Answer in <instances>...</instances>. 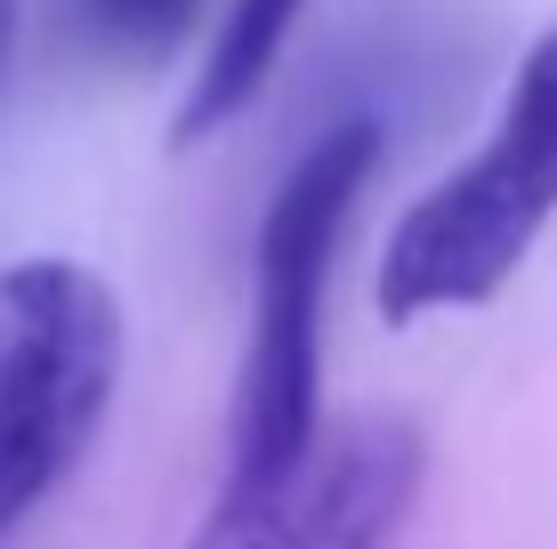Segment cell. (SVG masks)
Segmentation results:
<instances>
[{"label": "cell", "instance_id": "6da1fadb", "mask_svg": "<svg viewBox=\"0 0 557 549\" xmlns=\"http://www.w3.org/2000/svg\"><path fill=\"white\" fill-rule=\"evenodd\" d=\"M380 170V122L339 113L315 129V146L283 170L267 195L259 242H251V348L235 388V461L226 485H267L315 445L323 428V275H332L339 226L356 219L363 186Z\"/></svg>", "mask_w": 557, "mask_h": 549}, {"label": "cell", "instance_id": "7a4b0ae2", "mask_svg": "<svg viewBox=\"0 0 557 549\" xmlns=\"http://www.w3.org/2000/svg\"><path fill=\"white\" fill-rule=\"evenodd\" d=\"M549 219H557V25L509 73L502 122L485 129V146L396 219L372 283L380 315L420 324V315L485 308L517 275V259L542 242Z\"/></svg>", "mask_w": 557, "mask_h": 549}, {"label": "cell", "instance_id": "3957f363", "mask_svg": "<svg viewBox=\"0 0 557 549\" xmlns=\"http://www.w3.org/2000/svg\"><path fill=\"white\" fill-rule=\"evenodd\" d=\"M122 380V308L82 259L0 267V534L89 452Z\"/></svg>", "mask_w": 557, "mask_h": 549}, {"label": "cell", "instance_id": "277c9868", "mask_svg": "<svg viewBox=\"0 0 557 549\" xmlns=\"http://www.w3.org/2000/svg\"><path fill=\"white\" fill-rule=\"evenodd\" d=\"M420 501V428L356 412L315 428L283 477L226 485L195 549H388Z\"/></svg>", "mask_w": 557, "mask_h": 549}, {"label": "cell", "instance_id": "5b68a950", "mask_svg": "<svg viewBox=\"0 0 557 549\" xmlns=\"http://www.w3.org/2000/svg\"><path fill=\"white\" fill-rule=\"evenodd\" d=\"M299 9L307 0H235V9H226V33L210 41L202 73H195V98H186V113H178V146H195L202 129L235 122V113L259 98L267 65L283 57V33L299 25Z\"/></svg>", "mask_w": 557, "mask_h": 549}, {"label": "cell", "instance_id": "8992f818", "mask_svg": "<svg viewBox=\"0 0 557 549\" xmlns=\"http://www.w3.org/2000/svg\"><path fill=\"white\" fill-rule=\"evenodd\" d=\"M202 0H82V25L89 41H98L106 57H170L186 41V25H195Z\"/></svg>", "mask_w": 557, "mask_h": 549}, {"label": "cell", "instance_id": "52a82bcc", "mask_svg": "<svg viewBox=\"0 0 557 549\" xmlns=\"http://www.w3.org/2000/svg\"><path fill=\"white\" fill-rule=\"evenodd\" d=\"M9 41H16V0H0V82H9Z\"/></svg>", "mask_w": 557, "mask_h": 549}]
</instances>
